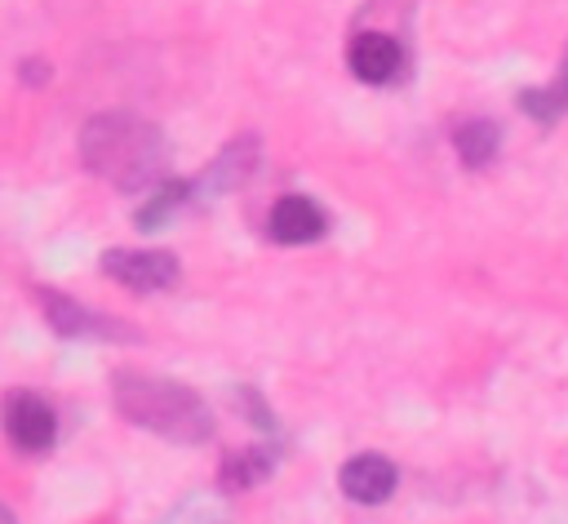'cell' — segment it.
Instances as JSON below:
<instances>
[{"instance_id":"1","label":"cell","mask_w":568,"mask_h":524,"mask_svg":"<svg viewBox=\"0 0 568 524\" xmlns=\"http://www.w3.org/2000/svg\"><path fill=\"white\" fill-rule=\"evenodd\" d=\"M80 160L93 178L111 182L115 191H142L164 182L169 147L155 124L133 111H102L80 129Z\"/></svg>"},{"instance_id":"2","label":"cell","mask_w":568,"mask_h":524,"mask_svg":"<svg viewBox=\"0 0 568 524\" xmlns=\"http://www.w3.org/2000/svg\"><path fill=\"white\" fill-rule=\"evenodd\" d=\"M111 400H115V413L169 444H209L217 422H213V409L182 382L173 377H151V373H138V369H120L111 377Z\"/></svg>"},{"instance_id":"3","label":"cell","mask_w":568,"mask_h":524,"mask_svg":"<svg viewBox=\"0 0 568 524\" xmlns=\"http://www.w3.org/2000/svg\"><path fill=\"white\" fill-rule=\"evenodd\" d=\"M36 302L44 306V320L58 337L75 342V337H93V342H124V337H142L133 324L124 320H111L106 311H93V306H80L75 298L58 293V289H36Z\"/></svg>"},{"instance_id":"4","label":"cell","mask_w":568,"mask_h":524,"mask_svg":"<svg viewBox=\"0 0 568 524\" xmlns=\"http://www.w3.org/2000/svg\"><path fill=\"white\" fill-rule=\"evenodd\" d=\"M102 271L133 289V293H160V289H173L182 266L169 249H106L102 253Z\"/></svg>"},{"instance_id":"5","label":"cell","mask_w":568,"mask_h":524,"mask_svg":"<svg viewBox=\"0 0 568 524\" xmlns=\"http://www.w3.org/2000/svg\"><path fill=\"white\" fill-rule=\"evenodd\" d=\"M0 426L18 453H44L58 440V413L36 391H9L0 404Z\"/></svg>"},{"instance_id":"6","label":"cell","mask_w":568,"mask_h":524,"mask_svg":"<svg viewBox=\"0 0 568 524\" xmlns=\"http://www.w3.org/2000/svg\"><path fill=\"white\" fill-rule=\"evenodd\" d=\"M257 160H262V142H257L253 133L231 138V142L209 160V169L191 182V200H195V195H226V191L244 187V182L253 178Z\"/></svg>"},{"instance_id":"7","label":"cell","mask_w":568,"mask_h":524,"mask_svg":"<svg viewBox=\"0 0 568 524\" xmlns=\"http://www.w3.org/2000/svg\"><path fill=\"white\" fill-rule=\"evenodd\" d=\"M324 231H328V218L311 195H280L266 213V235L275 244H315Z\"/></svg>"},{"instance_id":"8","label":"cell","mask_w":568,"mask_h":524,"mask_svg":"<svg viewBox=\"0 0 568 524\" xmlns=\"http://www.w3.org/2000/svg\"><path fill=\"white\" fill-rule=\"evenodd\" d=\"M337 484H342V493H346L351 502L377 506V502H386V497L395 493L399 471H395V462L382 457V453H359V457H351V462L337 471Z\"/></svg>"},{"instance_id":"9","label":"cell","mask_w":568,"mask_h":524,"mask_svg":"<svg viewBox=\"0 0 568 524\" xmlns=\"http://www.w3.org/2000/svg\"><path fill=\"white\" fill-rule=\"evenodd\" d=\"M346 67H351V75L364 80V84H386V80L399 75L404 53H399V44H395L390 36H382V31H359V36L346 44Z\"/></svg>"},{"instance_id":"10","label":"cell","mask_w":568,"mask_h":524,"mask_svg":"<svg viewBox=\"0 0 568 524\" xmlns=\"http://www.w3.org/2000/svg\"><path fill=\"white\" fill-rule=\"evenodd\" d=\"M501 147V129L493 120H462L453 129V151L462 155L466 169H484Z\"/></svg>"},{"instance_id":"11","label":"cell","mask_w":568,"mask_h":524,"mask_svg":"<svg viewBox=\"0 0 568 524\" xmlns=\"http://www.w3.org/2000/svg\"><path fill=\"white\" fill-rule=\"evenodd\" d=\"M182 204H191V178H164V182H155V195L133 213V226H138V231H155V226H164Z\"/></svg>"},{"instance_id":"12","label":"cell","mask_w":568,"mask_h":524,"mask_svg":"<svg viewBox=\"0 0 568 524\" xmlns=\"http://www.w3.org/2000/svg\"><path fill=\"white\" fill-rule=\"evenodd\" d=\"M519 107H524L537 124L564 120V111H568V58H564V67H559V80L546 84V89H524V93H519Z\"/></svg>"},{"instance_id":"13","label":"cell","mask_w":568,"mask_h":524,"mask_svg":"<svg viewBox=\"0 0 568 524\" xmlns=\"http://www.w3.org/2000/svg\"><path fill=\"white\" fill-rule=\"evenodd\" d=\"M275 466L271 449H240L222 462V488H253L257 480H266Z\"/></svg>"},{"instance_id":"14","label":"cell","mask_w":568,"mask_h":524,"mask_svg":"<svg viewBox=\"0 0 568 524\" xmlns=\"http://www.w3.org/2000/svg\"><path fill=\"white\" fill-rule=\"evenodd\" d=\"M160 524H231V515H226V506H222L217 493H191Z\"/></svg>"},{"instance_id":"15","label":"cell","mask_w":568,"mask_h":524,"mask_svg":"<svg viewBox=\"0 0 568 524\" xmlns=\"http://www.w3.org/2000/svg\"><path fill=\"white\" fill-rule=\"evenodd\" d=\"M0 524H18V520H13V511H9L4 502H0Z\"/></svg>"}]
</instances>
